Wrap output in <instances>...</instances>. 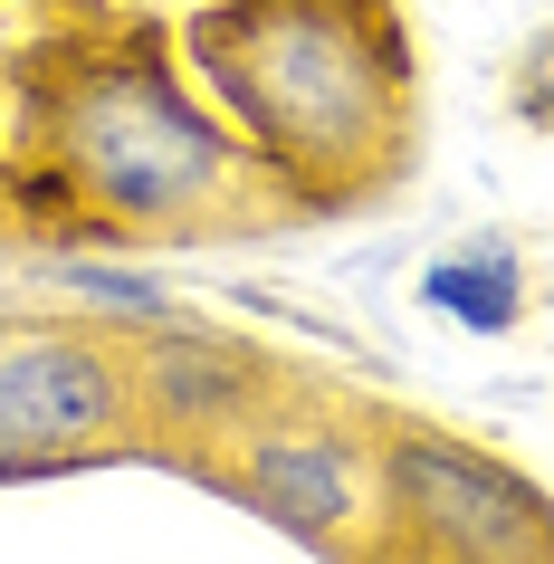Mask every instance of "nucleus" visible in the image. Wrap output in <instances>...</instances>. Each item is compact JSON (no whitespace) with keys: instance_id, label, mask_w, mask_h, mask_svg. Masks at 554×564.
Masks as SVG:
<instances>
[{"instance_id":"nucleus-1","label":"nucleus","mask_w":554,"mask_h":564,"mask_svg":"<svg viewBox=\"0 0 554 564\" xmlns=\"http://www.w3.org/2000/svg\"><path fill=\"white\" fill-rule=\"evenodd\" d=\"M192 67L296 210H345L411 163V58L382 0H220Z\"/></svg>"},{"instance_id":"nucleus-2","label":"nucleus","mask_w":554,"mask_h":564,"mask_svg":"<svg viewBox=\"0 0 554 564\" xmlns=\"http://www.w3.org/2000/svg\"><path fill=\"white\" fill-rule=\"evenodd\" d=\"M30 124L77 210H96L124 239H220V230H268L287 220V192L249 144L182 96L173 58L153 39L77 48L48 58L30 87Z\"/></svg>"},{"instance_id":"nucleus-3","label":"nucleus","mask_w":554,"mask_h":564,"mask_svg":"<svg viewBox=\"0 0 554 564\" xmlns=\"http://www.w3.org/2000/svg\"><path fill=\"white\" fill-rule=\"evenodd\" d=\"M373 555L382 564H554V498L497 449L402 421L373 441Z\"/></svg>"},{"instance_id":"nucleus-4","label":"nucleus","mask_w":554,"mask_h":564,"mask_svg":"<svg viewBox=\"0 0 554 564\" xmlns=\"http://www.w3.org/2000/svg\"><path fill=\"white\" fill-rule=\"evenodd\" d=\"M134 345L96 326H0V478L77 469L106 449H144Z\"/></svg>"},{"instance_id":"nucleus-5","label":"nucleus","mask_w":554,"mask_h":564,"mask_svg":"<svg viewBox=\"0 0 554 564\" xmlns=\"http://www.w3.org/2000/svg\"><path fill=\"white\" fill-rule=\"evenodd\" d=\"M220 441H230L220 478L259 507L268 527L306 535L335 564H363V545H373V441H354L335 421H287L278 392L249 421H230Z\"/></svg>"},{"instance_id":"nucleus-6","label":"nucleus","mask_w":554,"mask_h":564,"mask_svg":"<svg viewBox=\"0 0 554 564\" xmlns=\"http://www.w3.org/2000/svg\"><path fill=\"white\" fill-rule=\"evenodd\" d=\"M421 297L439 306V316H459V326L478 335H507L525 316V268L517 249H497V239H478V249H449V259H431V278H421Z\"/></svg>"}]
</instances>
